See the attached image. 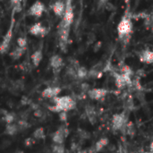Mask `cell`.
I'll use <instances>...</instances> for the list:
<instances>
[{"label":"cell","instance_id":"cell-36","mask_svg":"<svg viewBox=\"0 0 153 153\" xmlns=\"http://www.w3.org/2000/svg\"><path fill=\"white\" fill-rule=\"evenodd\" d=\"M78 153H89V152L86 151V150H82V151H79V152Z\"/></svg>","mask_w":153,"mask_h":153},{"label":"cell","instance_id":"cell-14","mask_svg":"<svg viewBox=\"0 0 153 153\" xmlns=\"http://www.w3.org/2000/svg\"><path fill=\"white\" fill-rule=\"evenodd\" d=\"M66 4H65L62 0H56L54 4L51 5V9L54 12V13L57 17H63L65 12Z\"/></svg>","mask_w":153,"mask_h":153},{"label":"cell","instance_id":"cell-11","mask_svg":"<svg viewBox=\"0 0 153 153\" xmlns=\"http://www.w3.org/2000/svg\"><path fill=\"white\" fill-rule=\"evenodd\" d=\"M87 94L89 98L93 100H100L108 94V91L104 88H94V89H90Z\"/></svg>","mask_w":153,"mask_h":153},{"label":"cell","instance_id":"cell-17","mask_svg":"<svg viewBox=\"0 0 153 153\" xmlns=\"http://www.w3.org/2000/svg\"><path fill=\"white\" fill-rule=\"evenodd\" d=\"M43 58V52H42V47H40L39 49H37L30 56L31 63L34 67H38Z\"/></svg>","mask_w":153,"mask_h":153},{"label":"cell","instance_id":"cell-7","mask_svg":"<svg viewBox=\"0 0 153 153\" xmlns=\"http://www.w3.org/2000/svg\"><path fill=\"white\" fill-rule=\"evenodd\" d=\"M114 78H115V83L116 86L120 89L123 90L127 86H131L132 85V79L131 76H127V75H124L120 73H114L113 74Z\"/></svg>","mask_w":153,"mask_h":153},{"label":"cell","instance_id":"cell-27","mask_svg":"<svg viewBox=\"0 0 153 153\" xmlns=\"http://www.w3.org/2000/svg\"><path fill=\"white\" fill-rule=\"evenodd\" d=\"M17 46L21 47V48H26L27 47V39L26 37H19L16 40Z\"/></svg>","mask_w":153,"mask_h":153},{"label":"cell","instance_id":"cell-4","mask_svg":"<svg viewBox=\"0 0 153 153\" xmlns=\"http://www.w3.org/2000/svg\"><path fill=\"white\" fill-rule=\"evenodd\" d=\"M128 123L127 116L125 113L116 114L112 117V127L115 131L122 132Z\"/></svg>","mask_w":153,"mask_h":153},{"label":"cell","instance_id":"cell-35","mask_svg":"<svg viewBox=\"0 0 153 153\" xmlns=\"http://www.w3.org/2000/svg\"><path fill=\"white\" fill-rule=\"evenodd\" d=\"M150 151H151V152H153V140L152 141L151 144H150Z\"/></svg>","mask_w":153,"mask_h":153},{"label":"cell","instance_id":"cell-21","mask_svg":"<svg viewBox=\"0 0 153 153\" xmlns=\"http://www.w3.org/2000/svg\"><path fill=\"white\" fill-rule=\"evenodd\" d=\"M32 137L35 140H43L45 139V130L43 127H39L37 128L33 134H32Z\"/></svg>","mask_w":153,"mask_h":153},{"label":"cell","instance_id":"cell-13","mask_svg":"<svg viewBox=\"0 0 153 153\" xmlns=\"http://www.w3.org/2000/svg\"><path fill=\"white\" fill-rule=\"evenodd\" d=\"M139 60L142 63L153 65V51L150 49H143L137 53Z\"/></svg>","mask_w":153,"mask_h":153},{"label":"cell","instance_id":"cell-6","mask_svg":"<svg viewBox=\"0 0 153 153\" xmlns=\"http://www.w3.org/2000/svg\"><path fill=\"white\" fill-rule=\"evenodd\" d=\"M44 12H45V4L40 0H37L30 6L27 13H28V15L30 16L39 18L42 16Z\"/></svg>","mask_w":153,"mask_h":153},{"label":"cell","instance_id":"cell-28","mask_svg":"<svg viewBox=\"0 0 153 153\" xmlns=\"http://www.w3.org/2000/svg\"><path fill=\"white\" fill-rule=\"evenodd\" d=\"M109 2V0H99L98 1V10H101V9H105L106 5L108 4V3Z\"/></svg>","mask_w":153,"mask_h":153},{"label":"cell","instance_id":"cell-15","mask_svg":"<svg viewBox=\"0 0 153 153\" xmlns=\"http://www.w3.org/2000/svg\"><path fill=\"white\" fill-rule=\"evenodd\" d=\"M49 65L55 73H56V71L59 72L62 69V67L64 66V60L59 55H54L49 59Z\"/></svg>","mask_w":153,"mask_h":153},{"label":"cell","instance_id":"cell-3","mask_svg":"<svg viewBox=\"0 0 153 153\" xmlns=\"http://www.w3.org/2000/svg\"><path fill=\"white\" fill-rule=\"evenodd\" d=\"M65 4H66L65 12V14L62 17V21H61V22L59 23L58 26L65 27V28H70V26L74 22V9H73V5H72V3H71V0H67Z\"/></svg>","mask_w":153,"mask_h":153},{"label":"cell","instance_id":"cell-19","mask_svg":"<svg viewBox=\"0 0 153 153\" xmlns=\"http://www.w3.org/2000/svg\"><path fill=\"white\" fill-rule=\"evenodd\" d=\"M19 132H20V130H19V127H18V125H17V124H13H13L6 125V126H5L4 133H5L7 135L13 136V135L17 134Z\"/></svg>","mask_w":153,"mask_h":153},{"label":"cell","instance_id":"cell-1","mask_svg":"<svg viewBox=\"0 0 153 153\" xmlns=\"http://www.w3.org/2000/svg\"><path fill=\"white\" fill-rule=\"evenodd\" d=\"M53 101H54V106L49 107V110L56 113H60L62 111L68 112L70 110L74 109L76 107L75 100L70 96L56 97L53 99Z\"/></svg>","mask_w":153,"mask_h":153},{"label":"cell","instance_id":"cell-24","mask_svg":"<svg viewBox=\"0 0 153 153\" xmlns=\"http://www.w3.org/2000/svg\"><path fill=\"white\" fill-rule=\"evenodd\" d=\"M3 120L6 123V125L13 124L15 120V115L12 112H7L5 115L3 116Z\"/></svg>","mask_w":153,"mask_h":153},{"label":"cell","instance_id":"cell-37","mask_svg":"<svg viewBox=\"0 0 153 153\" xmlns=\"http://www.w3.org/2000/svg\"><path fill=\"white\" fill-rule=\"evenodd\" d=\"M13 153H24L22 151H16V152H14Z\"/></svg>","mask_w":153,"mask_h":153},{"label":"cell","instance_id":"cell-20","mask_svg":"<svg viewBox=\"0 0 153 153\" xmlns=\"http://www.w3.org/2000/svg\"><path fill=\"white\" fill-rule=\"evenodd\" d=\"M86 114H87L89 121L91 124H95L96 121H97V117H96V113H95L94 108L92 107H88L86 108Z\"/></svg>","mask_w":153,"mask_h":153},{"label":"cell","instance_id":"cell-12","mask_svg":"<svg viewBox=\"0 0 153 153\" xmlns=\"http://www.w3.org/2000/svg\"><path fill=\"white\" fill-rule=\"evenodd\" d=\"M61 91H62L61 88L58 86H49V87H47L46 89H44L41 94H42L43 98L53 100V99L58 97Z\"/></svg>","mask_w":153,"mask_h":153},{"label":"cell","instance_id":"cell-22","mask_svg":"<svg viewBox=\"0 0 153 153\" xmlns=\"http://www.w3.org/2000/svg\"><path fill=\"white\" fill-rule=\"evenodd\" d=\"M89 75V70L84 66H79L77 69V78L79 79H85Z\"/></svg>","mask_w":153,"mask_h":153},{"label":"cell","instance_id":"cell-38","mask_svg":"<svg viewBox=\"0 0 153 153\" xmlns=\"http://www.w3.org/2000/svg\"><path fill=\"white\" fill-rule=\"evenodd\" d=\"M143 153H153V152H151V151H149V152H143Z\"/></svg>","mask_w":153,"mask_h":153},{"label":"cell","instance_id":"cell-9","mask_svg":"<svg viewBox=\"0 0 153 153\" xmlns=\"http://www.w3.org/2000/svg\"><path fill=\"white\" fill-rule=\"evenodd\" d=\"M13 18H12V22H11V25L9 27V30H7V32L5 33V35L4 36L3 38V40H2V43H1V46H0V52L1 54H4L7 52V50L9 49V46H10V43H11V40H12V38H13Z\"/></svg>","mask_w":153,"mask_h":153},{"label":"cell","instance_id":"cell-39","mask_svg":"<svg viewBox=\"0 0 153 153\" xmlns=\"http://www.w3.org/2000/svg\"><path fill=\"white\" fill-rule=\"evenodd\" d=\"M151 19H152V20L153 21V12H152V17H151Z\"/></svg>","mask_w":153,"mask_h":153},{"label":"cell","instance_id":"cell-30","mask_svg":"<svg viewBox=\"0 0 153 153\" xmlns=\"http://www.w3.org/2000/svg\"><path fill=\"white\" fill-rule=\"evenodd\" d=\"M59 114V118L62 122H65L67 120V112L66 111H62Z\"/></svg>","mask_w":153,"mask_h":153},{"label":"cell","instance_id":"cell-2","mask_svg":"<svg viewBox=\"0 0 153 153\" xmlns=\"http://www.w3.org/2000/svg\"><path fill=\"white\" fill-rule=\"evenodd\" d=\"M133 28H134V24L131 17L126 14L124 15L117 27L119 39L127 41L130 39V35L133 31Z\"/></svg>","mask_w":153,"mask_h":153},{"label":"cell","instance_id":"cell-32","mask_svg":"<svg viewBox=\"0 0 153 153\" xmlns=\"http://www.w3.org/2000/svg\"><path fill=\"white\" fill-rule=\"evenodd\" d=\"M101 43H102V42L98 41V42H96V43L94 44V46H93V49H94V51H95V52H98V51L100 50V48H101Z\"/></svg>","mask_w":153,"mask_h":153},{"label":"cell","instance_id":"cell-8","mask_svg":"<svg viewBox=\"0 0 153 153\" xmlns=\"http://www.w3.org/2000/svg\"><path fill=\"white\" fill-rule=\"evenodd\" d=\"M69 130L65 126H60L52 135V141L56 144H64L65 139L68 136Z\"/></svg>","mask_w":153,"mask_h":153},{"label":"cell","instance_id":"cell-10","mask_svg":"<svg viewBox=\"0 0 153 153\" xmlns=\"http://www.w3.org/2000/svg\"><path fill=\"white\" fill-rule=\"evenodd\" d=\"M29 32H30V34H31L35 37H42L43 38L47 35L48 30L40 22H38L30 27Z\"/></svg>","mask_w":153,"mask_h":153},{"label":"cell","instance_id":"cell-25","mask_svg":"<svg viewBox=\"0 0 153 153\" xmlns=\"http://www.w3.org/2000/svg\"><path fill=\"white\" fill-rule=\"evenodd\" d=\"M52 153H65L64 144H56L52 145Z\"/></svg>","mask_w":153,"mask_h":153},{"label":"cell","instance_id":"cell-5","mask_svg":"<svg viewBox=\"0 0 153 153\" xmlns=\"http://www.w3.org/2000/svg\"><path fill=\"white\" fill-rule=\"evenodd\" d=\"M69 31H70V28L58 26L57 33H58V39H59V48L64 52L66 51V48L68 45Z\"/></svg>","mask_w":153,"mask_h":153},{"label":"cell","instance_id":"cell-18","mask_svg":"<svg viewBox=\"0 0 153 153\" xmlns=\"http://www.w3.org/2000/svg\"><path fill=\"white\" fill-rule=\"evenodd\" d=\"M26 51V48H21L19 46H17L16 48H14V49L10 53V56L12 57V59L13 60H18L19 58H21L24 53Z\"/></svg>","mask_w":153,"mask_h":153},{"label":"cell","instance_id":"cell-16","mask_svg":"<svg viewBox=\"0 0 153 153\" xmlns=\"http://www.w3.org/2000/svg\"><path fill=\"white\" fill-rule=\"evenodd\" d=\"M109 141H108V138L107 137H103V138H100L95 144L94 146L91 147L90 150L88 151L89 153H99L108 144Z\"/></svg>","mask_w":153,"mask_h":153},{"label":"cell","instance_id":"cell-33","mask_svg":"<svg viewBox=\"0 0 153 153\" xmlns=\"http://www.w3.org/2000/svg\"><path fill=\"white\" fill-rule=\"evenodd\" d=\"M34 115H35V117H36L40 118V117H42V116H43V112H42L40 109H35Z\"/></svg>","mask_w":153,"mask_h":153},{"label":"cell","instance_id":"cell-29","mask_svg":"<svg viewBox=\"0 0 153 153\" xmlns=\"http://www.w3.org/2000/svg\"><path fill=\"white\" fill-rule=\"evenodd\" d=\"M34 143H35V139H34L33 137H31V138H26V139L24 140V145H25L26 147H30V146H32Z\"/></svg>","mask_w":153,"mask_h":153},{"label":"cell","instance_id":"cell-23","mask_svg":"<svg viewBox=\"0 0 153 153\" xmlns=\"http://www.w3.org/2000/svg\"><path fill=\"white\" fill-rule=\"evenodd\" d=\"M119 72H120V74H122L124 75H127V76H132L134 74L132 68L127 65H121Z\"/></svg>","mask_w":153,"mask_h":153},{"label":"cell","instance_id":"cell-31","mask_svg":"<svg viewBox=\"0 0 153 153\" xmlns=\"http://www.w3.org/2000/svg\"><path fill=\"white\" fill-rule=\"evenodd\" d=\"M105 10H108V11H109V12H112V11H114V10H115V5H114V4L109 1V2L108 3V4L106 5Z\"/></svg>","mask_w":153,"mask_h":153},{"label":"cell","instance_id":"cell-34","mask_svg":"<svg viewBox=\"0 0 153 153\" xmlns=\"http://www.w3.org/2000/svg\"><path fill=\"white\" fill-rule=\"evenodd\" d=\"M22 1V0H10V2H11L13 5L18 4H21Z\"/></svg>","mask_w":153,"mask_h":153},{"label":"cell","instance_id":"cell-26","mask_svg":"<svg viewBox=\"0 0 153 153\" xmlns=\"http://www.w3.org/2000/svg\"><path fill=\"white\" fill-rule=\"evenodd\" d=\"M17 125H18V127H19V130L20 131H25L26 129H28L29 128V123L25 120V119H21V120H19L18 121V123H17Z\"/></svg>","mask_w":153,"mask_h":153}]
</instances>
